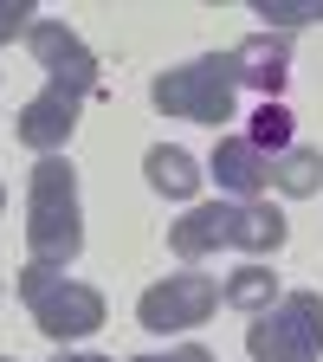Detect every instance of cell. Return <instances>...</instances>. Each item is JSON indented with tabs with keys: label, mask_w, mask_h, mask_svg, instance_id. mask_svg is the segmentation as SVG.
<instances>
[{
	"label": "cell",
	"mask_w": 323,
	"mask_h": 362,
	"mask_svg": "<svg viewBox=\"0 0 323 362\" xmlns=\"http://www.w3.org/2000/svg\"><path fill=\"white\" fill-rule=\"evenodd\" d=\"M26 246L45 265H71L84 252V214H78V168L65 156H39L33 162V188H26Z\"/></svg>",
	"instance_id": "obj_1"
},
{
	"label": "cell",
	"mask_w": 323,
	"mask_h": 362,
	"mask_svg": "<svg viewBox=\"0 0 323 362\" xmlns=\"http://www.w3.org/2000/svg\"><path fill=\"white\" fill-rule=\"evenodd\" d=\"M20 298H26V310H33V324L52 337L59 349H71V343H84V337L104 330V291L84 285V279H65V265L33 259V265L20 272Z\"/></svg>",
	"instance_id": "obj_2"
},
{
	"label": "cell",
	"mask_w": 323,
	"mask_h": 362,
	"mask_svg": "<svg viewBox=\"0 0 323 362\" xmlns=\"http://www.w3.org/2000/svg\"><path fill=\"white\" fill-rule=\"evenodd\" d=\"M149 98L168 117H188V123H213L220 129L226 117L240 110V65H233V52H201V59L175 65V71H155Z\"/></svg>",
	"instance_id": "obj_3"
},
{
	"label": "cell",
	"mask_w": 323,
	"mask_h": 362,
	"mask_svg": "<svg viewBox=\"0 0 323 362\" xmlns=\"http://www.w3.org/2000/svg\"><path fill=\"white\" fill-rule=\"evenodd\" d=\"M252 362H317L323 356V291H285L246 330Z\"/></svg>",
	"instance_id": "obj_4"
},
{
	"label": "cell",
	"mask_w": 323,
	"mask_h": 362,
	"mask_svg": "<svg viewBox=\"0 0 323 362\" xmlns=\"http://www.w3.org/2000/svg\"><path fill=\"white\" fill-rule=\"evenodd\" d=\"M213 310H220V285L207 279V272H168V279H162V285H149V291H143V304H136L143 330H155V337L194 330V324H207Z\"/></svg>",
	"instance_id": "obj_5"
},
{
	"label": "cell",
	"mask_w": 323,
	"mask_h": 362,
	"mask_svg": "<svg viewBox=\"0 0 323 362\" xmlns=\"http://www.w3.org/2000/svg\"><path fill=\"white\" fill-rule=\"evenodd\" d=\"M26 52L45 65V78L78 90V98H104V78H98V59H90V45L65 26V20H33L26 33Z\"/></svg>",
	"instance_id": "obj_6"
},
{
	"label": "cell",
	"mask_w": 323,
	"mask_h": 362,
	"mask_svg": "<svg viewBox=\"0 0 323 362\" xmlns=\"http://www.w3.org/2000/svg\"><path fill=\"white\" fill-rule=\"evenodd\" d=\"M233 65H240V90H259V104H285V84H291V39L285 33H246L233 45Z\"/></svg>",
	"instance_id": "obj_7"
},
{
	"label": "cell",
	"mask_w": 323,
	"mask_h": 362,
	"mask_svg": "<svg viewBox=\"0 0 323 362\" xmlns=\"http://www.w3.org/2000/svg\"><path fill=\"white\" fill-rule=\"evenodd\" d=\"M78 110H84L78 90L45 84L39 98L20 110V143H26V149H39V156H59V149L71 143V129H78Z\"/></svg>",
	"instance_id": "obj_8"
},
{
	"label": "cell",
	"mask_w": 323,
	"mask_h": 362,
	"mask_svg": "<svg viewBox=\"0 0 323 362\" xmlns=\"http://www.w3.org/2000/svg\"><path fill=\"white\" fill-rule=\"evenodd\" d=\"M207 168L220 175V188L240 194V201H259L271 188V156L252 143V136H220L213 156H207Z\"/></svg>",
	"instance_id": "obj_9"
},
{
	"label": "cell",
	"mask_w": 323,
	"mask_h": 362,
	"mask_svg": "<svg viewBox=\"0 0 323 362\" xmlns=\"http://www.w3.org/2000/svg\"><path fill=\"white\" fill-rule=\"evenodd\" d=\"M168 246H175V259H207L220 246H233V201H207L194 214H181L168 226Z\"/></svg>",
	"instance_id": "obj_10"
},
{
	"label": "cell",
	"mask_w": 323,
	"mask_h": 362,
	"mask_svg": "<svg viewBox=\"0 0 323 362\" xmlns=\"http://www.w3.org/2000/svg\"><path fill=\"white\" fill-rule=\"evenodd\" d=\"M143 175H149V188L155 194H168V201H194V188H201V162L181 149V143H155L149 156H143Z\"/></svg>",
	"instance_id": "obj_11"
},
{
	"label": "cell",
	"mask_w": 323,
	"mask_h": 362,
	"mask_svg": "<svg viewBox=\"0 0 323 362\" xmlns=\"http://www.w3.org/2000/svg\"><path fill=\"white\" fill-rule=\"evenodd\" d=\"M291 240V220L278 207H265V201H233V246L265 259V252H278Z\"/></svg>",
	"instance_id": "obj_12"
},
{
	"label": "cell",
	"mask_w": 323,
	"mask_h": 362,
	"mask_svg": "<svg viewBox=\"0 0 323 362\" xmlns=\"http://www.w3.org/2000/svg\"><path fill=\"white\" fill-rule=\"evenodd\" d=\"M271 188H278V194H291V201L317 194V188H323V149L291 143L285 156H271Z\"/></svg>",
	"instance_id": "obj_13"
},
{
	"label": "cell",
	"mask_w": 323,
	"mask_h": 362,
	"mask_svg": "<svg viewBox=\"0 0 323 362\" xmlns=\"http://www.w3.org/2000/svg\"><path fill=\"white\" fill-rule=\"evenodd\" d=\"M220 298L233 304V310H246V317H259V310L278 304V272H271V265H240L233 279L220 285Z\"/></svg>",
	"instance_id": "obj_14"
},
{
	"label": "cell",
	"mask_w": 323,
	"mask_h": 362,
	"mask_svg": "<svg viewBox=\"0 0 323 362\" xmlns=\"http://www.w3.org/2000/svg\"><path fill=\"white\" fill-rule=\"evenodd\" d=\"M259 7V20H265V33H298V26H323V0H252Z\"/></svg>",
	"instance_id": "obj_15"
},
{
	"label": "cell",
	"mask_w": 323,
	"mask_h": 362,
	"mask_svg": "<svg viewBox=\"0 0 323 362\" xmlns=\"http://www.w3.org/2000/svg\"><path fill=\"white\" fill-rule=\"evenodd\" d=\"M246 136H252L265 156H285V149H291V110H285V104H259Z\"/></svg>",
	"instance_id": "obj_16"
},
{
	"label": "cell",
	"mask_w": 323,
	"mask_h": 362,
	"mask_svg": "<svg viewBox=\"0 0 323 362\" xmlns=\"http://www.w3.org/2000/svg\"><path fill=\"white\" fill-rule=\"evenodd\" d=\"M33 0H0V45H7V39H26L33 33Z\"/></svg>",
	"instance_id": "obj_17"
},
{
	"label": "cell",
	"mask_w": 323,
	"mask_h": 362,
	"mask_svg": "<svg viewBox=\"0 0 323 362\" xmlns=\"http://www.w3.org/2000/svg\"><path fill=\"white\" fill-rule=\"evenodd\" d=\"M129 362H213V349H201V343H181V349H168V356H129Z\"/></svg>",
	"instance_id": "obj_18"
},
{
	"label": "cell",
	"mask_w": 323,
	"mask_h": 362,
	"mask_svg": "<svg viewBox=\"0 0 323 362\" xmlns=\"http://www.w3.org/2000/svg\"><path fill=\"white\" fill-rule=\"evenodd\" d=\"M52 362H110V356H90V349H59Z\"/></svg>",
	"instance_id": "obj_19"
},
{
	"label": "cell",
	"mask_w": 323,
	"mask_h": 362,
	"mask_svg": "<svg viewBox=\"0 0 323 362\" xmlns=\"http://www.w3.org/2000/svg\"><path fill=\"white\" fill-rule=\"evenodd\" d=\"M0 207H7V188H0Z\"/></svg>",
	"instance_id": "obj_20"
},
{
	"label": "cell",
	"mask_w": 323,
	"mask_h": 362,
	"mask_svg": "<svg viewBox=\"0 0 323 362\" xmlns=\"http://www.w3.org/2000/svg\"><path fill=\"white\" fill-rule=\"evenodd\" d=\"M0 362H13V356H0Z\"/></svg>",
	"instance_id": "obj_21"
}]
</instances>
